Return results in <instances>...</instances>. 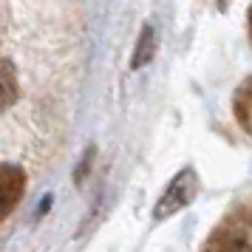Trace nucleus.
Returning <instances> with one entry per match:
<instances>
[{"label": "nucleus", "mask_w": 252, "mask_h": 252, "mask_svg": "<svg viewBox=\"0 0 252 252\" xmlns=\"http://www.w3.org/2000/svg\"><path fill=\"white\" fill-rule=\"evenodd\" d=\"M201 252H252V198L232 207L207 235Z\"/></svg>", "instance_id": "nucleus-1"}, {"label": "nucleus", "mask_w": 252, "mask_h": 252, "mask_svg": "<svg viewBox=\"0 0 252 252\" xmlns=\"http://www.w3.org/2000/svg\"><path fill=\"white\" fill-rule=\"evenodd\" d=\"M250 26H252V12H250Z\"/></svg>", "instance_id": "nucleus-7"}, {"label": "nucleus", "mask_w": 252, "mask_h": 252, "mask_svg": "<svg viewBox=\"0 0 252 252\" xmlns=\"http://www.w3.org/2000/svg\"><path fill=\"white\" fill-rule=\"evenodd\" d=\"M17 99V77L9 60H0V111L14 105Z\"/></svg>", "instance_id": "nucleus-5"}, {"label": "nucleus", "mask_w": 252, "mask_h": 252, "mask_svg": "<svg viewBox=\"0 0 252 252\" xmlns=\"http://www.w3.org/2000/svg\"><path fill=\"white\" fill-rule=\"evenodd\" d=\"M26 193V173L17 164H0V221L14 213Z\"/></svg>", "instance_id": "nucleus-2"}, {"label": "nucleus", "mask_w": 252, "mask_h": 252, "mask_svg": "<svg viewBox=\"0 0 252 252\" xmlns=\"http://www.w3.org/2000/svg\"><path fill=\"white\" fill-rule=\"evenodd\" d=\"M193 193H195V176H193V170L179 173V176L173 179L170 190L164 193V198H161L159 207H156V216H159V218L173 216L179 207H184L190 198H193Z\"/></svg>", "instance_id": "nucleus-3"}, {"label": "nucleus", "mask_w": 252, "mask_h": 252, "mask_svg": "<svg viewBox=\"0 0 252 252\" xmlns=\"http://www.w3.org/2000/svg\"><path fill=\"white\" fill-rule=\"evenodd\" d=\"M232 111H235V119L238 125L252 136V80H247L235 94V102H232Z\"/></svg>", "instance_id": "nucleus-4"}, {"label": "nucleus", "mask_w": 252, "mask_h": 252, "mask_svg": "<svg viewBox=\"0 0 252 252\" xmlns=\"http://www.w3.org/2000/svg\"><path fill=\"white\" fill-rule=\"evenodd\" d=\"M153 51H156V34H153V29H150V26H145V29H142V34H139V43H136V51H133L130 65H133V68H142V65L153 57Z\"/></svg>", "instance_id": "nucleus-6"}]
</instances>
